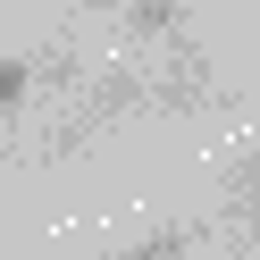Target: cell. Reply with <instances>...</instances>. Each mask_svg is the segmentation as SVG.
Segmentation results:
<instances>
[{
    "label": "cell",
    "instance_id": "obj_3",
    "mask_svg": "<svg viewBox=\"0 0 260 260\" xmlns=\"http://www.w3.org/2000/svg\"><path fill=\"white\" fill-rule=\"evenodd\" d=\"M118 17H126L135 42H176V34H185V0H126Z\"/></svg>",
    "mask_w": 260,
    "mask_h": 260
},
{
    "label": "cell",
    "instance_id": "obj_6",
    "mask_svg": "<svg viewBox=\"0 0 260 260\" xmlns=\"http://www.w3.org/2000/svg\"><path fill=\"white\" fill-rule=\"evenodd\" d=\"M76 9H126V0H76Z\"/></svg>",
    "mask_w": 260,
    "mask_h": 260
},
{
    "label": "cell",
    "instance_id": "obj_4",
    "mask_svg": "<svg viewBox=\"0 0 260 260\" xmlns=\"http://www.w3.org/2000/svg\"><path fill=\"white\" fill-rule=\"evenodd\" d=\"M25 92H34V51H17V59H0V109H17Z\"/></svg>",
    "mask_w": 260,
    "mask_h": 260
},
{
    "label": "cell",
    "instance_id": "obj_5",
    "mask_svg": "<svg viewBox=\"0 0 260 260\" xmlns=\"http://www.w3.org/2000/svg\"><path fill=\"white\" fill-rule=\"evenodd\" d=\"M185 243H193L185 226H159V235H143L135 252H118V260H185Z\"/></svg>",
    "mask_w": 260,
    "mask_h": 260
},
{
    "label": "cell",
    "instance_id": "obj_1",
    "mask_svg": "<svg viewBox=\"0 0 260 260\" xmlns=\"http://www.w3.org/2000/svg\"><path fill=\"white\" fill-rule=\"evenodd\" d=\"M135 109H151V84H143L135 68H109V76H101V92L76 109L68 143H92V135H109V126H118V118H135Z\"/></svg>",
    "mask_w": 260,
    "mask_h": 260
},
{
    "label": "cell",
    "instance_id": "obj_2",
    "mask_svg": "<svg viewBox=\"0 0 260 260\" xmlns=\"http://www.w3.org/2000/svg\"><path fill=\"white\" fill-rule=\"evenodd\" d=\"M218 210H226V226H235L243 243L260 235V151H226V168H218Z\"/></svg>",
    "mask_w": 260,
    "mask_h": 260
}]
</instances>
